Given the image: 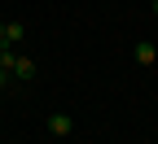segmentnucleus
Returning <instances> with one entry per match:
<instances>
[{"label":"nucleus","mask_w":158,"mask_h":144,"mask_svg":"<svg viewBox=\"0 0 158 144\" xmlns=\"http://www.w3.org/2000/svg\"><path fill=\"white\" fill-rule=\"evenodd\" d=\"M0 44H5V22H0Z\"/></svg>","instance_id":"nucleus-7"},{"label":"nucleus","mask_w":158,"mask_h":144,"mask_svg":"<svg viewBox=\"0 0 158 144\" xmlns=\"http://www.w3.org/2000/svg\"><path fill=\"white\" fill-rule=\"evenodd\" d=\"M13 79L31 83V79H35V61H31V57H18V61H13Z\"/></svg>","instance_id":"nucleus-2"},{"label":"nucleus","mask_w":158,"mask_h":144,"mask_svg":"<svg viewBox=\"0 0 158 144\" xmlns=\"http://www.w3.org/2000/svg\"><path fill=\"white\" fill-rule=\"evenodd\" d=\"M136 61H141V66H158V48L149 44V39H141V44H136Z\"/></svg>","instance_id":"nucleus-3"},{"label":"nucleus","mask_w":158,"mask_h":144,"mask_svg":"<svg viewBox=\"0 0 158 144\" xmlns=\"http://www.w3.org/2000/svg\"><path fill=\"white\" fill-rule=\"evenodd\" d=\"M13 61H18L13 44H0V66H5V70H13Z\"/></svg>","instance_id":"nucleus-5"},{"label":"nucleus","mask_w":158,"mask_h":144,"mask_svg":"<svg viewBox=\"0 0 158 144\" xmlns=\"http://www.w3.org/2000/svg\"><path fill=\"white\" fill-rule=\"evenodd\" d=\"M22 35H27V26H22V22H5V44H18Z\"/></svg>","instance_id":"nucleus-4"},{"label":"nucleus","mask_w":158,"mask_h":144,"mask_svg":"<svg viewBox=\"0 0 158 144\" xmlns=\"http://www.w3.org/2000/svg\"><path fill=\"white\" fill-rule=\"evenodd\" d=\"M154 13H158V0H154Z\"/></svg>","instance_id":"nucleus-8"},{"label":"nucleus","mask_w":158,"mask_h":144,"mask_svg":"<svg viewBox=\"0 0 158 144\" xmlns=\"http://www.w3.org/2000/svg\"><path fill=\"white\" fill-rule=\"evenodd\" d=\"M70 131H75V118H70V114H48V135L62 140V135H70Z\"/></svg>","instance_id":"nucleus-1"},{"label":"nucleus","mask_w":158,"mask_h":144,"mask_svg":"<svg viewBox=\"0 0 158 144\" xmlns=\"http://www.w3.org/2000/svg\"><path fill=\"white\" fill-rule=\"evenodd\" d=\"M9 79H13V70H5V66H0V88L9 83Z\"/></svg>","instance_id":"nucleus-6"}]
</instances>
